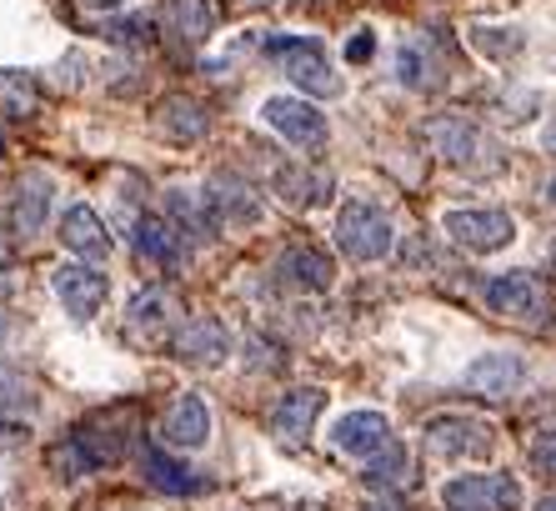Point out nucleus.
I'll return each instance as SVG.
<instances>
[{"mask_svg": "<svg viewBox=\"0 0 556 511\" xmlns=\"http://www.w3.org/2000/svg\"><path fill=\"white\" fill-rule=\"evenodd\" d=\"M421 136L431 141V151L446 161L452 171H462V176H496V171L506 166V151L496 146V136L481 121H471V115H431L427 126H421Z\"/></svg>", "mask_w": 556, "mask_h": 511, "instance_id": "nucleus-1", "label": "nucleus"}, {"mask_svg": "<svg viewBox=\"0 0 556 511\" xmlns=\"http://www.w3.org/2000/svg\"><path fill=\"white\" fill-rule=\"evenodd\" d=\"M391 246H396V226L381 205L371 201H346L337 211V251L346 261H387Z\"/></svg>", "mask_w": 556, "mask_h": 511, "instance_id": "nucleus-2", "label": "nucleus"}, {"mask_svg": "<svg viewBox=\"0 0 556 511\" xmlns=\"http://www.w3.org/2000/svg\"><path fill=\"white\" fill-rule=\"evenodd\" d=\"M481 301L486 311L502 321H517V326H546L552 321V291H546L531 271H502L481 286Z\"/></svg>", "mask_w": 556, "mask_h": 511, "instance_id": "nucleus-3", "label": "nucleus"}, {"mask_svg": "<svg viewBox=\"0 0 556 511\" xmlns=\"http://www.w3.org/2000/svg\"><path fill=\"white\" fill-rule=\"evenodd\" d=\"M266 55H271L306 96H341V76L331 71L326 46L316 36H266Z\"/></svg>", "mask_w": 556, "mask_h": 511, "instance_id": "nucleus-4", "label": "nucleus"}, {"mask_svg": "<svg viewBox=\"0 0 556 511\" xmlns=\"http://www.w3.org/2000/svg\"><path fill=\"white\" fill-rule=\"evenodd\" d=\"M136 426H141V411H136V407L96 411V416H86V422L71 432V447L80 451L86 472H96V466H111V461L126 457V447H130V436H136Z\"/></svg>", "mask_w": 556, "mask_h": 511, "instance_id": "nucleus-5", "label": "nucleus"}, {"mask_svg": "<svg viewBox=\"0 0 556 511\" xmlns=\"http://www.w3.org/2000/svg\"><path fill=\"white\" fill-rule=\"evenodd\" d=\"M441 230H446L456 246H466V251H477V256H492V251H502V246L517 241V221L506 216V211H496V205H466V211H446Z\"/></svg>", "mask_w": 556, "mask_h": 511, "instance_id": "nucleus-6", "label": "nucleus"}, {"mask_svg": "<svg viewBox=\"0 0 556 511\" xmlns=\"http://www.w3.org/2000/svg\"><path fill=\"white\" fill-rule=\"evenodd\" d=\"M441 501L452 511H517L521 486L506 472H466L441 486Z\"/></svg>", "mask_w": 556, "mask_h": 511, "instance_id": "nucleus-7", "label": "nucleus"}, {"mask_svg": "<svg viewBox=\"0 0 556 511\" xmlns=\"http://www.w3.org/2000/svg\"><path fill=\"white\" fill-rule=\"evenodd\" d=\"M261 121H266L276 136H286L291 146H301V151H321L326 136H331V126H326V111H316L306 96H266V105H261Z\"/></svg>", "mask_w": 556, "mask_h": 511, "instance_id": "nucleus-8", "label": "nucleus"}, {"mask_svg": "<svg viewBox=\"0 0 556 511\" xmlns=\"http://www.w3.org/2000/svg\"><path fill=\"white\" fill-rule=\"evenodd\" d=\"M492 422L466 416V411H446L427 422V451L441 461H462V457H486L492 451Z\"/></svg>", "mask_w": 556, "mask_h": 511, "instance_id": "nucleus-9", "label": "nucleus"}, {"mask_svg": "<svg viewBox=\"0 0 556 511\" xmlns=\"http://www.w3.org/2000/svg\"><path fill=\"white\" fill-rule=\"evenodd\" d=\"M331 447L341 451V457H356V461H371L381 457V451L391 447V422L381 416V411H346L337 426H331Z\"/></svg>", "mask_w": 556, "mask_h": 511, "instance_id": "nucleus-10", "label": "nucleus"}, {"mask_svg": "<svg viewBox=\"0 0 556 511\" xmlns=\"http://www.w3.org/2000/svg\"><path fill=\"white\" fill-rule=\"evenodd\" d=\"M170 346H176V357L191 361V366H216V361H226V351H231V326L220 316H191L186 326H176Z\"/></svg>", "mask_w": 556, "mask_h": 511, "instance_id": "nucleus-11", "label": "nucleus"}, {"mask_svg": "<svg viewBox=\"0 0 556 511\" xmlns=\"http://www.w3.org/2000/svg\"><path fill=\"white\" fill-rule=\"evenodd\" d=\"M521 382H527V361L511 357V351H486V357H477L462 376V386L471 397H492V401L511 397Z\"/></svg>", "mask_w": 556, "mask_h": 511, "instance_id": "nucleus-12", "label": "nucleus"}, {"mask_svg": "<svg viewBox=\"0 0 556 511\" xmlns=\"http://www.w3.org/2000/svg\"><path fill=\"white\" fill-rule=\"evenodd\" d=\"M51 286H55V296H61V307L71 311V321H91L96 311L105 307V291H111L105 276L91 266H55Z\"/></svg>", "mask_w": 556, "mask_h": 511, "instance_id": "nucleus-13", "label": "nucleus"}, {"mask_svg": "<svg viewBox=\"0 0 556 511\" xmlns=\"http://www.w3.org/2000/svg\"><path fill=\"white\" fill-rule=\"evenodd\" d=\"M61 246L71 256H80V261H105V256L116 251V241H111V230H105V221L96 216L91 205H71L61 216Z\"/></svg>", "mask_w": 556, "mask_h": 511, "instance_id": "nucleus-14", "label": "nucleus"}, {"mask_svg": "<svg viewBox=\"0 0 556 511\" xmlns=\"http://www.w3.org/2000/svg\"><path fill=\"white\" fill-rule=\"evenodd\" d=\"M141 476L155 491H166V497H201V491H211V476H201L195 466L166 457L161 447H141Z\"/></svg>", "mask_w": 556, "mask_h": 511, "instance_id": "nucleus-15", "label": "nucleus"}, {"mask_svg": "<svg viewBox=\"0 0 556 511\" xmlns=\"http://www.w3.org/2000/svg\"><path fill=\"white\" fill-rule=\"evenodd\" d=\"M170 326H176V296L161 291V286H146V291L130 296L126 311V332L136 341H166Z\"/></svg>", "mask_w": 556, "mask_h": 511, "instance_id": "nucleus-16", "label": "nucleus"}, {"mask_svg": "<svg viewBox=\"0 0 556 511\" xmlns=\"http://www.w3.org/2000/svg\"><path fill=\"white\" fill-rule=\"evenodd\" d=\"M396 80H402L406 90H441L446 86V61H441L437 40L431 36L402 40V51H396Z\"/></svg>", "mask_w": 556, "mask_h": 511, "instance_id": "nucleus-17", "label": "nucleus"}, {"mask_svg": "<svg viewBox=\"0 0 556 511\" xmlns=\"http://www.w3.org/2000/svg\"><path fill=\"white\" fill-rule=\"evenodd\" d=\"M211 5L206 0H161V11H155V30H166L176 46L195 51V46H206L211 36Z\"/></svg>", "mask_w": 556, "mask_h": 511, "instance_id": "nucleus-18", "label": "nucleus"}, {"mask_svg": "<svg viewBox=\"0 0 556 511\" xmlns=\"http://www.w3.org/2000/svg\"><path fill=\"white\" fill-rule=\"evenodd\" d=\"M276 276H281L286 286H296V291H331L337 266H331V256L316 251V246H291V251H281V261H276Z\"/></svg>", "mask_w": 556, "mask_h": 511, "instance_id": "nucleus-19", "label": "nucleus"}, {"mask_svg": "<svg viewBox=\"0 0 556 511\" xmlns=\"http://www.w3.org/2000/svg\"><path fill=\"white\" fill-rule=\"evenodd\" d=\"M161 441H166V447H181V451L206 447L211 441V407L201 397H181L166 411V422H161Z\"/></svg>", "mask_w": 556, "mask_h": 511, "instance_id": "nucleus-20", "label": "nucleus"}, {"mask_svg": "<svg viewBox=\"0 0 556 511\" xmlns=\"http://www.w3.org/2000/svg\"><path fill=\"white\" fill-rule=\"evenodd\" d=\"M321 407H326V391H316V386L286 391V397L271 407V432L281 436V441H301V436H306L311 426H316Z\"/></svg>", "mask_w": 556, "mask_h": 511, "instance_id": "nucleus-21", "label": "nucleus"}, {"mask_svg": "<svg viewBox=\"0 0 556 511\" xmlns=\"http://www.w3.org/2000/svg\"><path fill=\"white\" fill-rule=\"evenodd\" d=\"M51 180L46 176H21V186H15L11 196V230L15 236H36L40 226H46V216H51Z\"/></svg>", "mask_w": 556, "mask_h": 511, "instance_id": "nucleus-22", "label": "nucleus"}, {"mask_svg": "<svg viewBox=\"0 0 556 511\" xmlns=\"http://www.w3.org/2000/svg\"><path fill=\"white\" fill-rule=\"evenodd\" d=\"M166 211H170V221H176V230H191L195 241H211L220 230V216H216V205H211V191H166Z\"/></svg>", "mask_w": 556, "mask_h": 511, "instance_id": "nucleus-23", "label": "nucleus"}, {"mask_svg": "<svg viewBox=\"0 0 556 511\" xmlns=\"http://www.w3.org/2000/svg\"><path fill=\"white\" fill-rule=\"evenodd\" d=\"M136 251H141L146 261L170 271V266H181L186 236L176 230V221H166V216H141L136 221Z\"/></svg>", "mask_w": 556, "mask_h": 511, "instance_id": "nucleus-24", "label": "nucleus"}, {"mask_svg": "<svg viewBox=\"0 0 556 511\" xmlns=\"http://www.w3.org/2000/svg\"><path fill=\"white\" fill-rule=\"evenodd\" d=\"M155 121H161V130L166 136H176V141H201L211 130V115L201 101H191V96H166L161 101V111H155Z\"/></svg>", "mask_w": 556, "mask_h": 511, "instance_id": "nucleus-25", "label": "nucleus"}, {"mask_svg": "<svg viewBox=\"0 0 556 511\" xmlns=\"http://www.w3.org/2000/svg\"><path fill=\"white\" fill-rule=\"evenodd\" d=\"M276 196H281L286 205L311 211V205H321L326 196H331V176H326V171H306V166H281L276 171Z\"/></svg>", "mask_w": 556, "mask_h": 511, "instance_id": "nucleus-26", "label": "nucleus"}, {"mask_svg": "<svg viewBox=\"0 0 556 511\" xmlns=\"http://www.w3.org/2000/svg\"><path fill=\"white\" fill-rule=\"evenodd\" d=\"M211 205H216V216L231 226V221H256L261 216V201L251 186H241L236 176H220L216 186H211Z\"/></svg>", "mask_w": 556, "mask_h": 511, "instance_id": "nucleus-27", "label": "nucleus"}, {"mask_svg": "<svg viewBox=\"0 0 556 511\" xmlns=\"http://www.w3.org/2000/svg\"><path fill=\"white\" fill-rule=\"evenodd\" d=\"M36 111H40L36 76H26V71H0V115H11V121H30Z\"/></svg>", "mask_w": 556, "mask_h": 511, "instance_id": "nucleus-28", "label": "nucleus"}, {"mask_svg": "<svg viewBox=\"0 0 556 511\" xmlns=\"http://www.w3.org/2000/svg\"><path fill=\"white\" fill-rule=\"evenodd\" d=\"M362 476H366V486H376V491H402V486H412V457L391 441L381 457L366 461Z\"/></svg>", "mask_w": 556, "mask_h": 511, "instance_id": "nucleus-29", "label": "nucleus"}, {"mask_svg": "<svg viewBox=\"0 0 556 511\" xmlns=\"http://www.w3.org/2000/svg\"><path fill=\"white\" fill-rule=\"evenodd\" d=\"M36 407V386H30V376L21 366H5L0 361V411L5 416H21V411Z\"/></svg>", "mask_w": 556, "mask_h": 511, "instance_id": "nucleus-30", "label": "nucleus"}, {"mask_svg": "<svg viewBox=\"0 0 556 511\" xmlns=\"http://www.w3.org/2000/svg\"><path fill=\"white\" fill-rule=\"evenodd\" d=\"M105 36L126 40V46H151L155 40V15H126V21H105Z\"/></svg>", "mask_w": 556, "mask_h": 511, "instance_id": "nucleus-31", "label": "nucleus"}, {"mask_svg": "<svg viewBox=\"0 0 556 511\" xmlns=\"http://www.w3.org/2000/svg\"><path fill=\"white\" fill-rule=\"evenodd\" d=\"M531 466L556 482V432H542L536 441H531Z\"/></svg>", "mask_w": 556, "mask_h": 511, "instance_id": "nucleus-32", "label": "nucleus"}, {"mask_svg": "<svg viewBox=\"0 0 556 511\" xmlns=\"http://www.w3.org/2000/svg\"><path fill=\"white\" fill-rule=\"evenodd\" d=\"M371 51H376V36H371V30H356V36L346 40V61H351V65L371 61Z\"/></svg>", "mask_w": 556, "mask_h": 511, "instance_id": "nucleus-33", "label": "nucleus"}, {"mask_svg": "<svg viewBox=\"0 0 556 511\" xmlns=\"http://www.w3.org/2000/svg\"><path fill=\"white\" fill-rule=\"evenodd\" d=\"M5 286H11V251L0 246V291H5Z\"/></svg>", "mask_w": 556, "mask_h": 511, "instance_id": "nucleus-34", "label": "nucleus"}, {"mask_svg": "<svg viewBox=\"0 0 556 511\" xmlns=\"http://www.w3.org/2000/svg\"><path fill=\"white\" fill-rule=\"evenodd\" d=\"M542 146L556 155V115H552V121H546V130H542Z\"/></svg>", "mask_w": 556, "mask_h": 511, "instance_id": "nucleus-35", "label": "nucleus"}, {"mask_svg": "<svg viewBox=\"0 0 556 511\" xmlns=\"http://www.w3.org/2000/svg\"><path fill=\"white\" fill-rule=\"evenodd\" d=\"M86 5H96V11H116V5H126V0H86Z\"/></svg>", "mask_w": 556, "mask_h": 511, "instance_id": "nucleus-36", "label": "nucleus"}, {"mask_svg": "<svg viewBox=\"0 0 556 511\" xmlns=\"http://www.w3.org/2000/svg\"><path fill=\"white\" fill-rule=\"evenodd\" d=\"M241 11H261V5H276V0H236Z\"/></svg>", "mask_w": 556, "mask_h": 511, "instance_id": "nucleus-37", "label": "nucleus"}, {"mask_svg": "<svg viewBox=\"0 0 556 511\" xmlns=\"http://www.w3.org/2000/svg\"><path fill=\"white\" fill-rule=\"evenodd\" d=\"M536 511H556V491H552V497H542V507H536Z\"/></svg>", "mask_w": 556, "mask_h": 511, "instance_id": "nucleus-38", "label": "nucleus"}, {"mask_svg": "<svg viewBox=\"0 0 556 511\" xmlns=\"http://www.w3.org/2000/svg\"><path fill=\"white\" fill-rule=\"evenodd\" d=\"M366 511H402V507H391V501H376V507H366Z\"/></svg>", "mask_w": 556, "mask_h": 511, "instance_id": "nucleus-39", "label": "nucleus"}, {"mask_svg": "<svg viewBox=\"0 0 556 511\" xmlns=\"http://www.w3.org/2000/svg\"><path fill=\"white\" fill-rule=\"evenodd\" d=\"M5 332H11V316H5V311H0V336H5Z\"/></svg>", "mask_w": 556, "mask_h": 511, "instance_id": "nucleus-40", "label": "nucleus"}, {"mask_svg": "<svg viewBox=\"0 0 556 511\" xmlns=\"http://www.w3.org/2000/svg\"><path fill=\"white\" fill-rule=\"evenodd\" d=\"M546 196H552V205H556V176H552V180H546Z\"/></svg>", "mask_w": 556, "mask_h": 511, "instance_id": "nucleus-41", "label": "nucleus"}, {"mask_svg": "<svg viewBox=\"0 0 556 511\" xmlns=\"http://www.w3.org/2000/svg\"><path fill=\"white\" fill-rule=\"evenodd\" d=\"M0 151H5V130H0Z\"/></svg>", "mask_w": 556, "mask_h": 511, "instance_id": "nucleus-42", "label": "nucleus"}, {"mask_svg": "<svg viewBox=\"0 0 556 511\" xmlns=\"http://www.w3.org/2000/svg\"><path fill=\"white\" fill-rule=\"evenodd\" d=\"M552 261H556V246H552Z\"/></svg>", "mask_w": 556, "mask_h": 511, "instance_id": "nucleus-43", "label": "nucleus"}]
</instances>
